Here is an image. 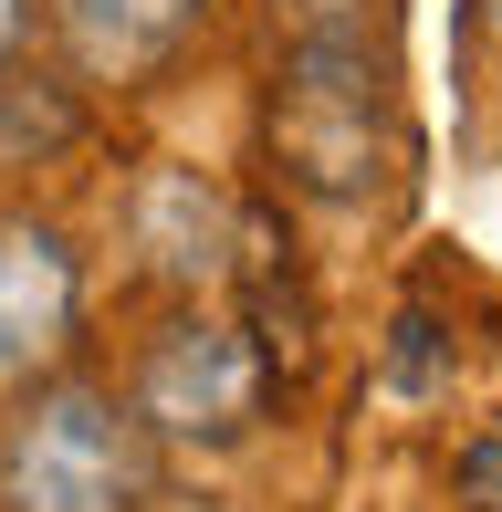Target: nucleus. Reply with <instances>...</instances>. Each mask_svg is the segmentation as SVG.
I'll return each mask as SVG.
<instances>
[{
  "mask_svg": "<svg viewBox=\"0 0 502 512\" xmlns=\"http://www.w3.org/2000/svg\"><path fill=\"white\" fill-rule=\"evenodd\" d=\"M147 429L105 387H42L0 439V512H136Z\"/></svg>",
  "mask_w": 502,
  "mask_h": 512,
  "instance_id": "1",
  "label": "nucleus"
},
{
  "mask_svg": "<svg viewBox=\"0 0 502 512\" xmlns=\"http://www.w3.org/2000/svg\"><path fill=\"white\" fill-rule=\"evenodd\" d=\"M251 408H262V356L231 335V324H168L136 366V429L168 439H241Z\"/></svg>",
  "mask_w": 502,
  "mask_h": 512,
  "instance_id": "2",
  "label": "nucleus"
},
{
  "mask_svg": "<svg viewBox=\"0 0 502 512\" xmlns=\"http://www.w3.org/2000/svg\"><path fill=\"white\" fill-rule=\"evenodd\" d=\"M84 314V262L53 220H0V387L42 377L74 345Z\"/></svg>",
  "mask_w": 502,
  "mask_h": 512,
  "instance_id": "3",
  "label": "nucleus"
},
{
  "mask_svg": "<svg viewBox=\"0 0 502 512\" xmlns=\"http://www.w3.org/2000/svg\"><path fill=\"white\" fill-rule=\"evenodd\" d=\"M199 11H210V0H53V21H63V42H74V63H84V74H105V84L157 74V63L189 42Z\"/></svg>",
  "mask_w": 502,
  "mask_h": 512,
  "instance_id": "4",
  "label": "nucleus"
},
{
  "mask_svg": "<svg viewBox=\"0 0 502 512\" xmlns=\"http://www.w3.org/2000/svg\"><path fill=\"white\" fill-rule=\"evenodd\" d=\"M136 230H147V262H157V272H178V283L220 262V199L199 189L189 168L147 178V199H136Z\"/></svg>",
  "mask_w": 502,
  "mask_h": 512,
  "instance_id": "5",
  "label": "nucleus"
},
{
  "mask_svg": "<svg viewBox=\"0 0 502 512\" xmlns=\"http://www.w3.org/2000/svg\"><path fill=\"white\" fill-rule=\"evenodd\" d=\"M11 42H21V0H0V63H11Z\"/></svg>",
  "mask_w": 502,
  "mask_h": 512,
  "instance_id": "6",
  "label": "nucleus"
},
{
  "mask_svg": "<svg viewBox=\"0 0 502 512\" xmlns=\"http://www.w3.org/2000/svg\"><path fill=\"white\" fill-rule=\"evenodd\" d=\"M492 32H502V0H492Z\"/></svg>",
  "mask_w": 502,
  "mask_h": 512,
  "instance_id": "7",
  "label": "nucleus"
}]
</instances>
